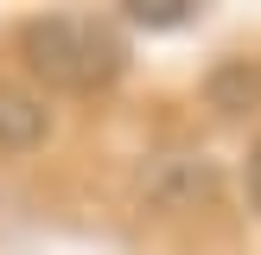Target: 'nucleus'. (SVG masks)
<instances>
[{
	"label": "nucleus",
	"mask_w": 261,
	"mask_h": 255,
	"mask_svg": "<svg viewBox=\"0 0 261 255\" xmlns=\"http://www.w3.org/2000/svg\"><path fill=\"white\" fill-rule=\"evenodd\" d=\"M19 58L38 83L89 96V89H109L127 70V38H121V26L96 19V13H45V19L19 26Z\"/></svg>",
	"instance_id": "f257e3e1"
},
{
	"label": "nucleus",
	"mask_w": 261,
	"mask_h": 255,
	"mask_svg": "<svg viewBox=\"0 0 261 255\" xmlns=\"http://www.w3.org/2000/svg\"><path fill=\"white\" fill-rule=\"evenodd\" d=\"M217 191V166L211 160H191V153H172V160H160L147 172V198L166 204V211H185V204L211 198Z\"/></svg>",
	"instance_id": "f03ea898"
},
{
	"label": "nucleus",
	"mask_w": 261,
	"mask_h": 255,
	"mask_svg": "<svg viewBox=\"0 0 261 255\" xmlns=\"http://www.w3.org/2000/svg\"><path fill=\"white\" fill-rule=\"evenodd\" d=\"M51 134V109L45 96H32L25 83H0V147L7 153H25Z\"/></svg>",
	"instance_id": "7ed1b4c3"
},
{
	"label": "nucleus",
	"mask_w": 261,
	"mask_h": 255,
	"mask_svg": "<svg viewBox=\"0 0 261 255\" xmlns=\"http://www.w3.org/2000/svg\"><path fill=\"white\" fill-rule=\"evenodd\" d=\"M211 102L223 115H242L249 102H261V64L236 58V64H223V70H211Z\"/></svg>",
	"instance_id": "20e7f679"
},
{
	"label": "nucleus",
	"mask_w": 261,
	"mask_h": 255,
	"mask_svg": "<svg viewBox=\"0 0 261 255\" xmlns=\"http://www.w3.org/2000/svg\"><path fill=\"white\" fill-rule=\"evenodd\" d=\"M121 13L134 26H153V32H160V26H185L191 13H198V0H127Z\"/></svg>",
	"instance_id": "39448f33"
},
{
	"label": "nucleus",
	"mask_w": 261,
	"mask_h": 255,
	"mask_svg": "<svg viewBox=\"0 0 261 255\" xmlns=\"http://www.w3.org/2000/svg\"><path fill=\"white\" fill-rule=\"evenodd\" d=\"M249 198H255V211H261V140H255V153H249Z\"/></svg>",
	"instance_id": "423d86ee"
}]
</instances>
